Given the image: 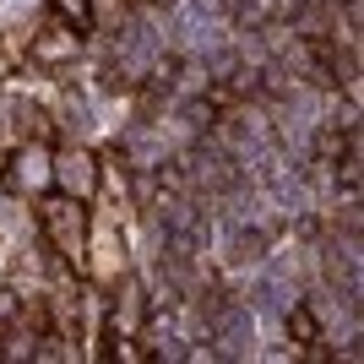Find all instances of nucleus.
Listing matches in <instances>:
<instances>
[{
    "instance_id": "f257e3e1",
    "label": "nucleus",
    "mask_w": 364,
    "mask_h": 364,
    "mask_svg": "<svg viewBox=\"0 0 364 364\" xmlns=\"http://www.w3.org/2000/svg\"><path fill=\"white\" fill-rule=\"evenodd\" d=\"M289 326H294V337H304V343H310V337H316V321L304 316V310H299V316H289Z\"/></svg>"
}]
</instances>
